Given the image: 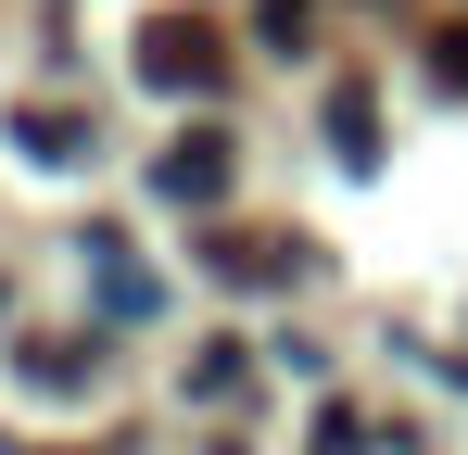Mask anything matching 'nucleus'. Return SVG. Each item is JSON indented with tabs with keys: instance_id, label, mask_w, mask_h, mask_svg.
Instances as JSON below:
<instances>
[{
	"instance_id": "obj_1",
	"label": "nucleus",
	"mask_w": 468,
	"mask_h": 455,
	"mask_svg": "<svg viewBox=\"0 0 468 455\" xmlns=\"http://www.w3.org/2000/svg\"><path fill=\"white\" fill-rule=\"evenodd\" d=\"M140 76L190 101V89H216V76H229V51H216V26H203V13H153V26H140Z\"/></svg>"
},
{
	"instance_id": "obj_2",
	"label": "nucleus",
	"mask_w": 468,
	"mask_h": 455,
	"mask_svg": "<svg viewBox=\"0 0 468 455\" xmlns=\"http://www.w3.org/2000/svg\"><path fill=\"white\" fill-rule=\"evenodd\" d=\"M216 190H229V127H190L165 152V203H216Z\"/></svg>"
},
{
	"instance_id": "obj_3",
	"label": "nucleus",
	"mask_w": 468,
	"mask_h": 455,
	"mask_svg": "<svg viewBox=\"0 0 468 455\" xmlns=\"http://www.w3.org/2000/svg\"><path fill=\"white\" fill-rule=\"evenodd\" d=\"M203 253H216V279H292V266H304L292 240H253V228H216Z\"/></svg>"
},
{
	"instance_id": "obj_4",
	"label": "nucleus",
	"mask_w": 468,
	"mask_h": 455,
	"mask_svg": "<svg viewBox=\"0 0 468 455\" xmlns=\"http://www.w3.org/2000/svg\"><path fill=\"white\" fill-rule=\"evenodd\" d=\"M101 303H114V316H153V279H140V266H127V253H114V240H101Z\"/></svg>"
},
{
	"instance_id": "obj_5",
	"label": "nucleus",
	"mask_w": 468,
	"mask_h": 455,
	"mask_svg": "<svg viewBox=\"0 0 468 455\" xmlns=\"http://www.w3.org/2000/svg\"><path fill=\"white\" fill-rule=\"evenodd\" d=\"M329 140H342V164H367V152H380V127H367V89H342V101H329Z\"/></svg>"
},
{
	"instance_id": "obj_6",
	"label": "nucleus",
	"mask_w": 468,
	"mask_h": 455,
	"mask_svg": "<svg viewBox=\"0 0 468 455\" xmlns=\"http://www.w3.org/2000/svg\"><path fill=\"white\" fill-rule=\"evenodd\" d=\"M266 38H279V51H304V38H316V13H304V0H266Z\"/></svg>"
},
{
	"instance_id": "obj_7",
	"label": "nucleus",
	"mask_w": 468,
	"mask_h": 455,
	"mask_svg": "<svg viewBox=\"0 0 468 455\" xmlns=\"http://www.w3.org/2000/svg\"><path fill=\"white\" fill-rule=\"evenodd\" d=\"M431 76H443V89H468V26H443V38H431Z\"/></svg>"
}]
</instances>
